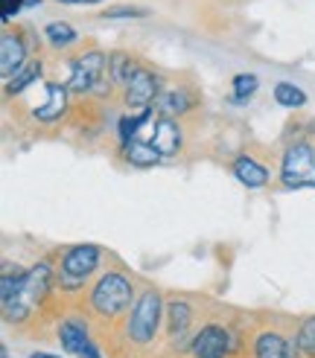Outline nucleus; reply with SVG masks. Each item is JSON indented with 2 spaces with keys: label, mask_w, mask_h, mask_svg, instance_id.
Segmentation results:
<instances>
[{
  "label": "nucleus",
  "mask_w": 315,
  "mask_h": 358,
  "mask_svg": "<svg viewBox=\"0 0 315 358\" xmlns=\"http://www.w3.org/2000/svg\"><path fill=\"white\" fill-rule=\"evenodd\" d=\"M134 300V280L122 268H108L91 282V289L85 294V317L99 332H120Z\"/></svg>",
  "instance_id": "obj_1"
},
{
  "label": "nucleus",
  "mask_w": 315,
  "mask_h": 358,
  "mask_svg": "<svg viewBox=\"0 0 315 358\" xmlns=\"http://www.w3.org/2000/svg\"><path fill=\"white\" fill-rule=\"evenodd\" d=\"M164 315H167V300L161 297V292L146 285L144 292L137 294L134 306L129 312V317L122 320L120 327V338H122V350L134 352V355H149L158 341H161V327H164Z\"/></svg>",
  "instance_id": "obj_2"
},
{
  "label": "nucleus",
  "mask_w": 315,
  "mask_h": 358,
  "mask_svg": "<svg viewBox=\"0 0 315 358\" xmlns=\"http://www.w3.org/2000/svg\"><path fill=\"white\" fill-rule=\"evenodd\" d=\"M184 358H245V329L225 317H207L192 332Z\"/></svg>",
  "instance_id": "obj_3"
},
{
  "label": "nucleus",
  "mask_w": 315,
  "mask_h": 358,
  "mask_svg": "<svg viewBox=\"0 0 315 358\" xmlns=\"http://www.w3.org/2000/svg\"><path fill=\"white\" fill-rule=\"evenodd\" d=\"M245 358H298L295 320L260 317L251 329H245Z\"/></svg>",
  "instance_id": "obj_4"
},
{
  "label": "nucleus",
  "mask_w": 315,
  "mask_h": 358,
  "mask_svg": "<svg viewBox=\"0 0 315 358\" xmlns=\"http://www.w3.org/2000/svg\"><path fill=\"white\" fill-rule=\"evenodd\" d=\"M67 91L70 94H94V96H108L111 94V79H108V52L99 47L82 50L79 56L70 59V76H67Z\"/></svg>",
  "instance_id": "obj_5"
},
{
  "label": "nucleus",
  "mask_w": 315,
  "mask_h": 358,
  "mask_svg": "<svg viewBox=\"0 0 315 358\" xmlns=\"http://www.w3.org/2000/svg\"><path fill=\"white\" fill-rule=\"evenodd\" d=\"M277 181L284 189H315V143L292 140L280 155Z\"/></svg>",
  "instance_id": "obj_6"
},
{
  "label": "nucleus",
  "mask_w": 315,
  "mask_h": 358,
  "mask_svg": "<svg viewBox=\"0 0 315 358\" xmlns=\"http://www.w3.org/2000/svg\"><path fill=\"white\" fill-rule=\"evenodd\" d=\"M164 347L169 355H187V347L196 332V309L187 297H169L167 300V315H164Z\"/></svg>",
  "instance_id": "obj_7"
},
{
  "label": "nucleus",
  "mask_w": 315,
  "mask_h": 358,
  "mask_svg": "<svg viewBox=\"0 0 315 358\" xmlns=\"http://www.w3.org/2000/svg\"><path fill=\"white\" fill-rule=\"evenodd\" d=\"M102 268V248L82 242V245H70L64 250H59L56 259V271L64 277H74L79 282H88Z\"/></svg>",
  "instance_id": "obj_8"
},
{
  "label": "nucleus",
  "mask_w": 315,
  "mask_h": 358,
  "mask_svg": "<svg viewBox=\"0 0 315 358\" xmlns=\"http://www.w3.org/2000/svg\"><path fill=\"white\" fill-rule=\"evenodd\" d=\"M161 76L152 73V70H140L137 79H132V85L122 91V105L132 111V114H144V111H152L158 96H161Z\"/></svg>",
  "instance_id": "obj_9"
},
{
  "label": "nucleus",
  "mask_w": 315,
  "mask_h": 358,
  "mask_svg": "<svg viewBox=\"0 0 315 358\" xmlns=\"http://www.w3.org/2000/svg\"><path fill=\"white\" fill-rule=\"evenodd\" d=\"M199 105H202V96H199L196 87L178 85V87H167V91H161V96H158V102H155V114L169 117V120H181V117L196 111Z\"/></svg>",
  "instance_id": "obj_10"
},
{
  "label": "nucleus",
  "mask_w": 315,
  "mask_h": 358,
  "mask_svg": "<svg viewBox=\"0 0 315 358\" xmlns=\"http://www.w3.org/2000/svg\"><path fill=\"white\" fill-rule=\"evenodd\" d=\"M94 327H91V320L82 317V315H70V317H62L59 320V327H56V338H59V344L67 355H82L88 347L94 344Z\"/></svg>",
  "instance_id": "obj_11"
},
{
  "label": "nucleus",
  "mask_w": 315,
  "mask_h": 358,
  "mask_svg": "<svg viewBox=\"0 0 315 358\" xmlns=\"http://www.w3.org/2000/svg\"><path fill=\"white\" fill-rule=\"evenodd\" d=\"M27 56H29V44L21 32L6 29L0 35V76H4V82L12 79L18 70L29 62Z\"/></svg>",
  "instance_id": "obj_12"
},
{
  "label": "nucleus",
  "mask_w": 315,
  "mask_h": 358,
  "mask_svg": "<svg viewBox=\"0 0 315 358\" xmlns=\"http://www.w3.org/2000/svg\"><path fill=\"white\" fill-rule=\"evenodd\" d=\"M149 143L155 146V152L161 157H175L181 149H184V131L178 120H169V117H158L155 125H152V134H149Z\"/></svg>",
  "instance_id": "obj_13"
},
{
  "label": "nucleus",
  "mask_w": 315,
  "mask_h": 358,
  "mask_svg": "<svg viewBox=\"0 0 315 358\" xmlns=\"http://www.w3.org/2000/svg\"><path fill=\"white\" fill-rule=\"evenodd\" d=\"M231 172L237 181L248 189H262L272 184V169L262 164V160H257L254 155H237L231 160Z\"/></svg>",
  "instance_id": "obj_14"
},
{
  "label": "nucleus",
  "mask_w": 315,
  "mask_h": 358,
  "mask_svg": "<svg viewBox=\"0 0 315 358\" xmlns=\"http://www.w3.org/2000/svg\"><path fill=\"white\" fill-rule=\"evenodd\" d=\"M67 105H70L67 85L47 82V85H44V102L32 111V117L38 120V122H59V120L67 114Z\"/></svg>",
  "instance_id": "obj_15"
},
{
  "label": "nucleus",
  "mask_w": 315,
  "mask_h": 358,
  "mask_svg": "<svg viewBox=\"0 0 315 358\" xmlns=\"http://www.w3.org/2000/svg\"><path fill=\"white\" fill-rule=\"evenodd\" d=\"M144 70V64H140L132 52H111L108 56V79L114 87H120V91H126V87L132 85V79H137V73Z\"/></svg>",
  "instance_id": "obj_16"
},
{
  "label": "nucleus",
  "mask_w": 315,
  "mask_h": 358,
  "mask_svg": "<svg viewBox=\"0 0 315 358\" xmlns=\"http://www.w3.org/2000/svg\"><path fill=\"white\" fill-rule=\"evenodd\" d=\"M120 155H122V160H126L129 166H134V169H152V166H158V164L164 160L161 155L155 152V146H152L149 140H140V137L132 140L129 146H122Z\"/></svg>",
  "instance_id": "obj_17"
},
{
  "label": "nucleus",
  "mask_w": 315,
  "mask_h": 358,
  "mask_svg": "<svg viewBox=\"0 0 315 358\" xmlns=\"http://www.w3.org/2000/svg\"><path fill=\"white\" fill-rule=\"evenodd\" d=\"M41 73H44V64H41V59H29L18 73L12 76V79H6L4 82V94L12 99V96H18V94H24L27 87H32L35 82L41 79Z\"/></svg>",
  "instance_id": "obj_18"
},
{
  "label": "nucleus",
  "mask_w": 315,
  "mask_h": 358,
  "mask_svg": "<svg viewBox=\"0 0 315 358\" xmlns=\"http://www.w3.org/2000/svg\"><path fill=\"white\" fill-rule=\"evenodd\" d=\"M295 350L298 358H315V315L295 320Z\"/></svg>",
  "instance_id": "obj_19"
},
{
  "label": "nucleus",
  "mask_w": 315,
  "mask_h": 358,
  "mask_svg": "<svg viewBox=\"0 0 315 358\" xmlns=\"http://www.w3.org/2000/svg\"><path fill=\"white\" fill-rule=\"evenodd\" d=\"M44 38L50 41V47H56V50H67V47H74L79 41V32L64 24V21H52L44 27Z\"/></svg>",
  "instance_id": "obj_20"
},
{
  "label": "nucleus",
  "mask_w": 315,
  "mask_h": 358,
  "mask_svg": "<svg viewBox=\"0 0 315 358\" xmlns=\"http://www.w3.org/2000/svg\"><path fill=\"white\" fill-rule=\"evenodd\" d=\"M272 94H274V102L284 105V108H304L307 105V94L292 82H277Z\"/></svg>",
  "instance_id": "obj_21"
},
{
  "label": "nucleus",
  "mask_w": 315,
  "mask_h": 358,
  "mask_svg": "<svg viewBox=\"0 0 315 358\" xmlns=\"http://www.w3.org/2000/svg\"><path fill=\"white\" fill-rule=\"evenodd\" d=\"M231 87H234V94H231V102L234 105H245L254 94H257V87H260V79L254 73H237L231 79Z\"/></svg>",
  "instance_id": "obj_22"
},
{
  "label": "nucleus",
  "mask_w": 315,
  "mask_h": 358,
  "mask_svg": "<svg viewBox=\"0 0 315 358\" xmlns=\"http://www.w3.org/2000/svg\"><path fill=\"white\" fill-rule=\"evenodd\" d=\"M99 17H105V21H132V17H149V9H144V6H111V9H102Z\"/></svg>",
  "instance_id": "obj_23"
},
{
  "label": "nucleus",
  "mask_w": 315,
  "mask_h": 358,
  "mask_svg": "<svg viewBox=\"0 0 315 358\" xmlns=\"http://www.w3.org/2000/svg\"><path fill=\"white\" fill-rule=\"evenodd\" d=\"M21 9H24V0H0V17H4V24H9Z\"/></svg>",
  "instance_id": "obj_24"
},
{
  "label": "nucleus",
  "mask_w": 315,
  "mask_h": 358,
  "mask_svg": "<svg viewBox=\"0 0 315 358\" xmlns=\"http://www.w3.org/2000/svg\"><path fill=\"white\" fill-rule=\"evenodd\" d=\"M79 358H102V352H99V347H97V341H94L91 347H88V350H85V352H82Z\"/></svg>",
  "instance_id": "obj_25"
},
{
  "label": "nucleus",
  "mask_w": 315,
  "mask_h": 358,
  "mask_svg": "<svg viewBox=\"0 0 315 358\" xmlns=\"http://www.w3.org/2000/svg\"><path fill=\"white\" fill-rule=\"evenodd\" d=\"M59 3H67V6H74V3H82V6H94V3H102V0H59Z\"/></svg>",
  "instance_id": "obj_26"
},
{
  "label": "nucleus",
  "mask_w": 315,
  "mask_h": 358,
  "mask_svg": "<svg viewBox=\"0 0 315 358\" xmlns=\"http://www.w3.org/2000/svg\"><path fill=\"white\" fill-rule=\"evenodd\" d=\"M29 358H62V355H56V352H41V350H38V352H32Z\"/></svg>",
  "instance_id": "obj_27"
},
{
  "label": "nucleus",
  "mask_w": 315,
  "mask_h": 358,
  "mask_svg": "<svg viewBox=\"0 0 315 358\" xmlns=\"http://www.w3.org/2000/svg\"><path fill=\"white\" fill-rule=\"evenodd\" d=\"M41 0H24V9H29V6H38Z\"/></svg>",
  "instance_id": "obj_28"
}]
</instances>
